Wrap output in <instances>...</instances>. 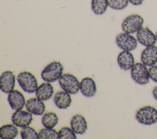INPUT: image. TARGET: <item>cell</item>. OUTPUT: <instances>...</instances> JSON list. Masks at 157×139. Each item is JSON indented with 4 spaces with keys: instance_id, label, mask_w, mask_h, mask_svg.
Here are the masks:
<instances>
[{
    "instance_id": "cell-1",
    "label": "cell",
    "mask_w": 157,
    "mask_h": 139,
    "mask_svg": "<svg viewBox=\"0 0 157 139\" xmlns=\"http://www.w3.org/2000/svg\"><path fill=\"white\" fill-rule=\"evenodd\" d=\"M64 67L59 61H53L42 70L40 76L44 81L53 83L58 81L63 73Z\"/></svg>"
},
{
    "instance_id": "cell-2",
    "label": "cell",
    "mask_w": 157,
    "mask_h": 139,
    "mask_svg": "<svg viewBox=\"0 0 157 139\" xmlns=\"http://www.w3.org/2000/svg\"><path fill=\"white\" fill-rule=\"evenodd\" d=\"M17 81L23 91L27 93L35 92L38 87V81L36 76L29 71L20 72L17 77Z\"/></svg>"
},
{
    "instance_id": "cell-3",
    "label": "cell",
    "mask_w": 157,
    "mask_h": 139,
    "mask_svg": "<svg viewBox=\"0 0 157 139\" xmlns=\"http://www.w3.org/2000/svg\"><path fill=\"white\" fill-rule=\"evenodd\" d=\"M135 118L142 124L152 125L157 122V110L150 105L142 107L136 111Z\"/></svg>"
},
{
    "instance_id": "cell-4",
    "label": "cell",
    "mask_w": 157,
    "mask_h": 139,
    "mask_svg": "<svg viewBox=\"0 0 157 139\" xmlns=\"http://www.w3.org/2000/svg\"><path fill=\"white\" fill-rule=\"evenodd\" d=\"M58 84L61 88L71 94H76L80 91L78 79L74 75L70 73H64L58 80Z\"/></svg>"
},
{
    "instance_id": "cell-5",
    "label": "cell",
    "mask_w": 157,
    "mask_h": 139,
    "mask_svg": "<svg viewBox=\"0 0 157 139\" xmlns=\"http://www.w3.org/2000/svg\"><path fill=\"white\" fill-rule=\"evenodd\" d=\"M144 20L139 14H131L127 16L122 21L121 29L123 32L129 34L136 33L142 26Z\"/></svg>"
},
{
    "instance_id": "cell-6",
    "label": "cell",
    "mask_w": 157,
    "mask_h": 139,
    "mask_svg": "<svg viewBox=\"0 0 157 139\" xmlns=\"http://www.w3.org/2000/svg\"><path fill=\"white\" fill-rule=\"evenodd\" d=\"M131 77L136 83L144 85L149 83L148 69L142 62H136L131 69Z\"/></svg>"
},
{
    "instance_id": "cell-7",
    "label": "cell",
    "mask_w": 157,
    "mask_h": 139,
    "mask_svg": "<svg viewBox=\"0 0 157 139\" xmlns=\"http://www.w3.org/2000/svg\"><path fill=\"white\" fill-rule=\"evenodd\" d=\"M117 45L122 50L131 51L135 50L138 45L137 38L131 34L121 32L118 34L115 39Z\"/></svg>"
},
{
    "instance_id": "cell-8",
    "label": "cell",
    "mask_w": 157,
    "mask_h": 139,
    "mask_svg": "<svg viewBox=\"0 0 157 139\" xmlns=\"http://www.w3.org/2000/svg\"><path fill=\"white\" fill-rule=\"evenodd\" d=\"M17 77L12 70H6L0 76V89L6 94H9L14 89Z\"/></svg>"
},
{
    "instance_id": "cell-9",
    "label": "cell",
    "mask_w": 157,
    "mask_h": 139,
    "mask_svg": "<svg viewBox=\"0 0 157 139\" xmlns=\"http://www.w3.org/2000/svg\"><path fill=\"white\" fill-rule=\"evenodd\" d=\"M33 120V114L28 111L16 110L11 116V121L18 127H24L29 126Z\"/></svg>"
},
{
    "instance_id": "cell-10",
    "label": "cell",
    "mask_w": 157,
    "mask_h": 139,
    "mask_svg": "<svg viewBox=\"0 0 157 139\" xmlns=\"http://www.w3.org/2000/svg\"><path fill=\"white\" fill-rule=\"evenodd\" d=\"M7 101L10 107L15 111L23 109L26 102L24 94L17 89H13L8 94Z\"/></svg>"
},
{
    "instance_id": "cell-11",
    "label": "cell",
    "mask_w": 157,
    "mask_h": 139,
    "mask_svg": "<svg viewBox=\"0 0 157 139\" xmlns=\"http://www.w3.org/2000/svg\"><path fill=\"white\" fill-rule=\"evenodd\" d=\"M136 38L139 43L145 47L154 45L156 42V35L147 27H142L136 32Z\"/></svg>"
},
{
    "instance_id": "cell-12",
    "label": "cell",
    "mask_w": 157,
    "mask_h": 139,
    "mask_svg": "<svg viewBox=\"0 0 157 139\" xmlns=\"http://www.w3.org/2000/svg\"><path fill=\"white\" fill-rule=\"evenodd\" d=\"M44 101L37 97H32L26 100L25 108L27 111L34 115L42 116L46 109Z\"/></svg>"
},
{
    "instance_id": "cell-13",
    "label": "cell",
    "mask_w": 157,
    "mask_h": 139,
    "mask_svg": "<svg viewBox=\"0 0 157 139\" xmlns=\"http://www.w3.org/2000/svg\"><path fill=\"white\" fill-rule=\"evenodd\" d=\"M140 61L148 67L155 65L157 63V46L146 47L141 53Z\"/></svg>"
},
{
    "instance_id": "cell-14",
    "label": "cell",
    "mask_w": 157,
    "mask_h": 139,
    "mask_svg": "<svg viewBox=\"0 0 157 139\" xmlns=\"http://www.w3.org/2000/svg\"><path fill=\"white\" fill-rule=\"evenodd\" d=\"M80 91L86 97H93L97 92V86L94 80L90 77L83 78L80 81Z\"/></svg>"
},
{
    "instance_id": "cell-15",
    "label": "cell",
    "mask_w": 157,
    "mask_h": 139,
    "mask_svg": "<svg viewBox=\"0 0 157 139\" xmlns=\"http://www.w3.org/2000/svg\"><path fill=\"white\" fill-rule=\"evenodd\" d=\"M70 126L76 134L83 135L88 129V123L85 118L80 114L74 115L70 121Z\"/></svg>"
},
{
    "instance_id": "cell-16",
    "label": "cell",
    "mask_w": 157,
    "mask_h": 139,
    "mask_svg": "<svg viewBox=\"0 0 157 139\" xmlns=\"http://www.w3.org/2000/svg\"><path fill=\"white\" fill-rule=\"evenodd\" d=\"M117 60L120 68L124 71L131 70L135 64L134 55L129 51L122 50L119 53Z\"/></svg>"
},
{
    "instance_id": "cell-17",
    "label": "cell",
    "mask_w": 157,
    "mask_h": 139,
    "mask_svg": "<svg viewBox=\"0 0 157 139\" xmlns=\"http://www.w3.org/2000/svg\"><path fill=\"white\" fill-rule=\"evenodd\" d=\"M71 94L63 90L56 92L54 94L53 102L59 109H66L70 107L72 103Z\"/></svg>"
},
{
    "instance_id": "cell-18",
    "label": "cell",
    "mask_w": 157,
    "mask_h": 139,
    "mask_svg": "<svg viewBox=\"0 0 157 139\" xmlns=\"http://www.w3.org/2000/svg\"><path fill=\"white\" fill-rule=\"evenodd\" d=\"M54 94V88L51 83L45 81L38 86L36 92V97L38 99L47 101L53 97Z\"/></svg>"
},
{
    "instance_id": "cell-19",
    "label": "cell",
    "mask_w": 157,
    "mask_h": 139,
    "mask_svg": "<svg viewBox=\"0 0 157 139\" xmlns=\"http://www.w3.org/2000/svg\"><path fill=\"white\" fill-rule=\"evenodd\" d=\"M18 127L13 123L2 125L0 128V138L2 139H13L18 134Z\"/></svg>"
},
{
    "instance_id": "cell-20",
    "label": "cell",
    "mask_w": 157,
    "mask_h": 139,
    "mask_svg": "<svg viewBox=\"0 0 157 139\" xmlns=\"http://www.w3.org/2000/svg\"><path fill=\"white\" fill-rule=\"evenodd\" d=\"M59 118L57 114L53 111L44 113L41 118V122L44 127L54 128L58 123Z\"/></svg>"
},
{
    "instance_id": "cell-21",
    "label": "cell",
    "mask_w": 157,
    "mask_h": 139,
    "mask_svg": "<svg viewBox=\"0 0 157 139\" xmlns=\"http://www.w3.org/2000/svg\"><path fill=\"white\" fill-rule=\"evenodd\" d=\"M91 10L95 15H103L109 6L107 0H91Z\"/></svg>"
},
{
    "instance_id": "cell-22",
    "label": "cell",
    "mask_w": 157,
    "mask_h": 139,
    "mask_svg": "<svg viewBox=\"0 0 157 139\" xmlns=\"http://www.w3.org/2000/svg\"><path fill=\"white\" fill-rule=\"evenodd\" d=\"M20 136L23 139H39V132L34 127L28 126L21 128Z\"/></svg>"
},
{
    "instance_id": "cell-23",
    "label": "cell",
    "mask_w": 157,
    "mask_h": 139,
    "mask_svg": "<svg viewBox=\"0 0 157 139\" xmlns=\"http://www.w3.org/2000/svg\"><path fill=\"white\" fill-rule=\"evenodd\" d=\"M58 132L53 128L44 127L39 132V139H58Z\"/></svg>"
},
{
    "instance_id": "cell-24",
    "label": "cell",
    "mask_w": 157,
    "mask_h": 139,
    "mask_svg": "<svg viewBox=\"0 0 157 139\" xmlns=\"http://www.w3.org/2000/svg\"><path fill=\"white\" fill-rule=\"evenodd\" d=\"M77 135L71 127L64 126L58 131V139H76Z\"/></svg>"
},
{
    "instance_id": "cell-25",
    "label": "cell",
    "mask_w": 157,
    "mask_h": 139,
    "mask_svg": "<svg viewBox=\"0 0 157 139\" xmlns=\"http://www.w3.org/2000/svg\"><path fill=\"white\" fill-rule=\"evenodd\" d=\"M109 7L113 10H120L125 9L129 4L128 0H107Z\"/></svg>"
},
{
    "instance_id": "cell-26",
    "label": "cell",
    "mask_w": 157,
    "mask_h": 139,
    "mask_svg": "<svg viewBox=\"0 0 157 139\" xmlns=\"http://www.w3.org/2000/svg\"><path fill=\"white\" fill-rule=\"evenodd\" d=\"M150 78L157 83V65L150 66L148 69Z\"/></svg>"
},
{
    "instance_id": "cell-27",
    "label": "cell",
    "mask_w": 157,
    "mask_h": 139,
    "mask_svg": "<svg viewBox=\"0 0 157 139\" xmlns=\"http://www.w3.org/2000/svg\"><path fill=\"white\" fill-rule=\"evenodd\" d=\"M129 2H130L133 6H140L143 4L144 0H128Z\"/></svg>"
},
{
    "instance_id": "cell-28",
    "label": "cell",
    "mask_w": 157,
    "mask_h": 139,
    "mask_svg": "<svg viewBox=\"0 0 157 139\" xmlns=\"http://www.w3.org/2000/svg\"><path fill=\"white\" fill-rule=\"evenodd\" d=\"M152 94L155 100H157V86H155L152 90Z\"/></svg>"
},
{
    "instance_id": "cell-29",
    "label": "cell",
    "mask_w": 157,
    "mask_h": 139,
    "mask_svg": "<svg viewBox=\"0 0 157 139\" xmlns=\"http://www.w3.org/2000/svg\"><path fill=\"white\" fill-rule=\"evenodd\" d=\"M155 35H156V42H157V31H156V32L155 33Z\"/></svg>"
}]
</instances>
